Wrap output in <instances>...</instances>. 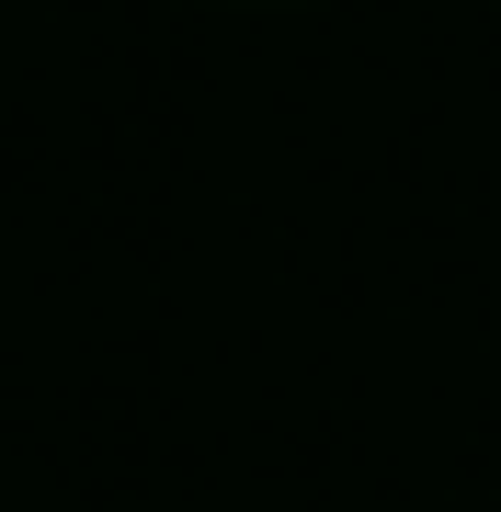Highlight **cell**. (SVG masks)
Instances as JSON below:
<instances>
[{
	"label": "cell",
	"mask_w": 501,
	"mask_h": 512,
	"mask_svg": "<svg viewBox=\"0 0 501 512\" xmlns=\"http://www.w3.org/2000/svg\"><path fill=\"white\" fill-rule=\"evenodd\" d=\"M240 12H297V0H240Z\"/></svg>",
	"instance_id": "obj_1"
}]
</instances>
